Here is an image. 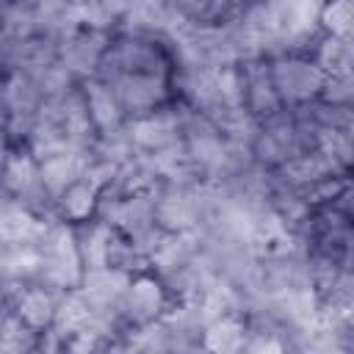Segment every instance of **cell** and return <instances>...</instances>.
Instances as JSON below:
<instances>
[{
  "label": "cell",
  "instance_id": "6da1fadb",
  "mask_svg": "<svg viewBox=\"0 0 354 354\" xmlns=\"http://www.w3.org/2000/svg\"><path fill=\"white\" fill-rule=\"evenodd\" d=\"M271 83L290 100H304L310 94H315L324 86V72L313 64L304 61H279L274 66V77Z\"/></svg>",
  "mask_w": 354,
  "mask_h": 354
},
{
  "label": "cell",
  "instance_id": "7a4b0ae2",
  "mask_svg": "<svg viewBox=\"0 0 354 354\" xmlns=\"http://www.w3.org/2000/svg\"><path fill=\"white\" fill-rule=\"evenodd\" d=\"M163 307V293L155 279H138L124 288V310L136 321H152Z\"/></svg>",
  "mask_w": 354,
  "mask_h": 354
},
{
  "label": "cell",
  "instance_id": "3957f363",
  "mask_svg": "<svg viewBox=\"0 0 354 354\" xmlns=\"http://www.w3.org/2000/svg\"><path fill=\"white\" fill-rule=\"evenodd\" d=\"M119 100L127 105V108H149L155 105L160 97H163V83L155 77V75H124L119 80Z\"/></svg>",
  "mask_w": 354,
  "mask_h": 354
},
{
  "label": "cell",
  "instance_id": "277c9868",
  "mask_svg": "<svg viewBox=\"0 0 354 354\" xmlns=\"http://www.w3.org/2000/svg\"><path fill=\"white\" fill-rule=\"evenodd\" d=\"M77 177H80V158L72 155V152H61V155L44 158L41 171H39L41 185L47 191H53V194L66 191V185H72Z\"/></svg>",
  "mask_w": 354,
  "mask_h": 354
},
{
  "label": "cell",
  "instance_id": "5b68a950",
  "mask_svg": "<svg viewBox=\"0 0 354 354\" xmlns=\"http://www.w3.org/2000/svg\"><path fill=\"white\" fill-rule=\"evenodd\" d=\"M177 133V124L171 116H152V119H141L133 124L130 136L138 147L144 149H166L174 144V136Z\"/></svg>",
  "mask_w": 354,
  "mask_h": 354
},
{
  "label": "cell",
  "instance_id": "8992f818",
  "mask_svg": "<svg viewBox=\"0 0 354 354\" xmlns=\"http://www.w3.org/2000/svg\"><path fill=\"white\" fill-rule=\"evenodd\" d=\"M17 310H19V321H25V326L41 329L53 321L55 301L44 288H28L17 301Z\"/></svg>",
  "mask_w": 354,
  "mask_h": 354
},
{
  "label": "cell",
  "instance_id": "52a82bcc",
  "mask_svg": "<svg viewBox=\"0 0 354 354\" xmlns=\"http://www.w3.org/2000/svg\"><path fill=\"white\" fill-rule=\"evenodd\" d=\"M205 346L213 351H235L243 346V326L235 318L218 315L205 332Z\"/></svg>",
  "mask_w": 354,
  "mask_h": 354
},
{
  "label": "cell",
  "instance_id": "ba28073f",
  "mask_svg": "<svg viewBox=\"0 0 354 354\" xmlns=\"http://www.w3.org/2000/svg\"><path fill=\"white\" fill-rule=\"evenodd\" d=\"M86 97H88V113H91V119L102 130H111L116 124V119H119V108H116V100H113L111 88H105L100 83H91L88 91H86Z\"/></svg>",
  "mask_w": 354,
  "mask_h": 354
},
{
  "label": "cell",
  "instance_id": "9c48e42d",
  "mask_svg": "<svg viewBox=\"0 0 354 354\" xmlns=\"http://www.w3.org/2000/svg\"><path fill=\"white\" fill-rule=\"evenodd\" d=\"M3 180H6V185H8L14 194H19V196H22V194H28V191L36 185L39 174H36V169H33L30 158L14 155V158H8V160H6Z\"/></svg>",
  "mask_w": 354,
  "mask_h": 354
},
{
  "label": "cell",
  "instance_id": "30bf717a",
  "mask_svg": "<svg viewBox=\"0 0 354 354\" xmlns=\"http://www.w3.org/2000/svg\"><path fill=\"white\" fill-rule=\"evenodd\" d=\"M321 66L329 69L332 75H348V66H351V47H348V39H340V36H332L321 44Z\"/></svg>",
  "mask_w": 354,
  "mask_h": 354
},
{
  "label": "cell",
  "instance_id": "8fae6325",
  "mask_svg": "<svg viewBox=\"0 0 354 354\" xmlns=\"http://www.w3.org/2000/svg\"><path fill=\"white\" fill-rule=\"evenodd\" d=\"M94 196H97V188L88 185V183H72L69 191L64 194V213L69 218H86L88 210L94 207Z\"/></svg>",
  "mask_w": 354,
  "mask_h": 354
},
{
  "label": "cell",
  "instance_id": "7c38bea8",
  "mask_svg": "<svg viewBox=\"0 0 354 354\" xmlns=\"http://www.w3.org/2000/svg\"><path fill=\"white\" fill-rule=\"evenodd\" d=\"M321 19L332 30V36L348 39V33H351V0H332L321 11Z\"/></svg>",
  "mask_w": 354,
  "mask_h": 354
},
{
  "label": "cell",
  "instance_id": "4fadbf2b",
  "mask_svg": "<svg viewBox=\"0 0 354 354\" xmlns=\"http://www.w3.org/2000/svg\"><path fill=\"white\" fill-rule=\"evenodd\" d=\"M326 97L332 102H348L351 97V77L348 75H332V80H326Z\"/></svg>",
  "mask_w": 354,
  "mask_h": 354
},
{
  "label": "cell",
  "instance_id": "5bb4252c",
  "mask_svg": "<svg viewBox=\"0 0 354 354\" xmlns=\"http://www.w3.org/2000/svg\"><path fill=\"white\" fill-rule=\"evenodd\" d=\"M100 6L105 11H127L133 6V0H100Z\"/></svg>",
  "mask_w": 354,
  "mask_h": 354
}]
</instances>
